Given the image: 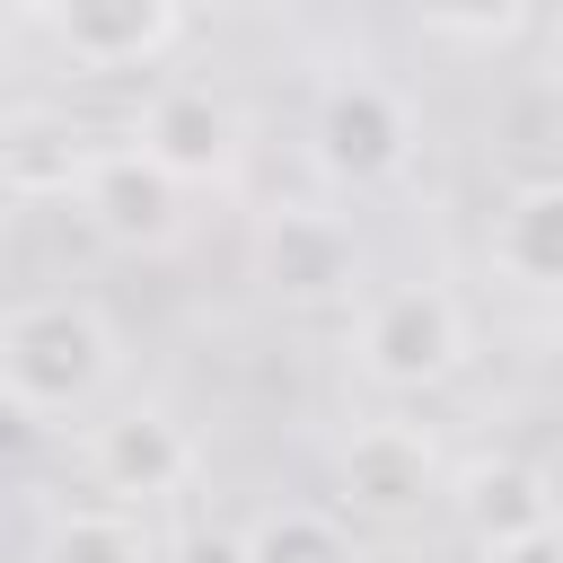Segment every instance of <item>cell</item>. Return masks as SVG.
Instances as JSON below:
<instances>
[{"mask_svg": "<svg viewBox=\"0 0 563 563\" xmlns=\"http://www.w3.org/2000/svg\"><path fill=\"white\" fill-rule=\"evenodd\" d=\"M449 501H457V519H466L475 545L554 528V484H545V466H528V457H475L466 475H449Z\"/></svg>", "mask_w": 563, "mask_h": 563, "instance_id": "cell-11", "label": "cell"}, {"mask_svg": "<svg viewBox=\"0 0 563 563\" xmlns=\"http://www.w3.org/2000/svg\"><path fill=\"white\" fill-rule=\"evenodd\" d=\"M88 475L114 501H167V493L194 484V440L167 405H123L88 431Z\"/></svg>", "mask_w": 563, "mask_h": 563, "instance_id": "cell-8", "label": "cell"}, {"mask_svg": "<svg viewBox=\"0 0 563 563\" xmlns=\"http://www.w3.org/2000/svg\"><path fill=\"white\" fill-rule=\"evenodd\" d=\"M18 440H26V413H18V405H0V449H18Z\"/></svg>", "mask_w": 563, "mask_h": 563, "instance_id": "cell-18", "label": "cell"}, {"mask_svg": "<svg viewBox=\"0 0 563 563\" xmlns=\"http://www.w3.org/2000/svg\"><path fill=\"white\" fill-rule=\"evenodd\" d=\"M413 9H422V26L449 35V44H510V35L528 26V0H413Z\"/></svg>", "mask_w": 563, "mask_h": 563, "instance_id": "cell-15", "label": "cell"}, {"mask_svg": "<svg viewBox=\"0 0 563 563\" xmlns=\"http://www.w3.org/2000/svg\"><path fill=\"white\" fill-rule=\"evenodd\" d=\"M185 563H238V537H194Z\"/></svg>", "mask_w": 563, "mask_h": 563, "instance_id": "cell-17", "label": "cell"}, {"mask_svg": "<svg viewBox=\"0 0 563 563\" xmlns=\"http://www.w3.org/2000/svg\"><path fill=\"white\" fill-rule=\"evenodd\" d=\"M255 282L290 308H334L361 290V229L325 202H282L255 229Z\"/></svg>", "mask_w": 563, "mask_h": 563, "instance_id": "cell-4", "label": "cell"}, {"mask_svg": "<svg viewBox=\"0 0 563 563\" xmlns=\"http://www.w3.org/2000/svg\"><path fill=\"white\" fill-rule=\"evenodd\" d=\"M334 493L378 519V528H405L422 519L431 501H449V466H440V440L422 422H361L343 449H334Z\"/></svg>", "mask_w": 563, "mask_h": 563, "instance_id": "cell-5", "label": "cell"}, {"mask_svg": "<svg viewBox=\"0 0 563 563\" xmlns=\"http://www.w3.org/2000/svg\"><path fill=\"white\" fill-rule=\"evenodd\" d=\"M484 563H563V537L554 528H528V537H501V545H475Z\"/></svg>", "mask_w": 563, "mask_h": 563, "instance_id": "cell-16", "label": "cell"}, {"mask_svg": "<svg viewBox=\"0 0 563 563\" xmlns=\"http://www.w3.org/2000/svg\"><path fill=\"white\" fill-rule=\"evenodd\" d=\"M70 202H79V220H88L106 246H123V255H167V246L185 238V185L158 176L132 141H114V150L97 141Z\"/></svg>", "mask_w": 563, "mask_h": 563, "instance_id": "cell-7", "label": "cell"}, {"mask_svg": "<svg viewBox=\"0 0 563 563\" xmlns=\"http://www.w3.org/2000/svg\"><path fill=\"white\" fill-rule=\"evenodd\" d=\"M484 255H493L501 282L554 290V282H563V185H554V176H519V185L493 202V220H484Z\"/></svg>", "mask_w": 563, "mask_h": 563, "instance_id": "cell-10", "label": "cell"}, {"mask_svg": "<svg viewBox=\"0 0 563 563\" xmlns=\"http://www.w3.org/2000/svg\"><path fill=\"white\" fill-rule=\"evenodd\" d=\"M44 563H150V537L123 510H70V519H53Z\"/></svg>", "mask_w": 563, "mask_h": 563, "instance_id": "cell-14", "label": "cell"}, {"mask_svg": "<svg viewBox=\"0 0 563 563\" xmlns=\"http://www.w3.org/2000/svg\"><path fill=\"white\" fill-rule=\"evenodd\" d=\"M238 563H369V545L317 501H273L238 528Z\"/></svg>", "mask_w": 563, "mask_h": 563, "instance_id": "cell-13", "label": "cell"}, {"mask_svg": "<svg viewBox=\"0 0 563 563\" xmlns=\"http://www.w3.org/2000/svg\"><path fill=\"white\" fill-rule=\"evenodd\" d=\"M35 9L79 70H141L185 26V0H35Z\"/></svg>", "mask_w": 563, "mask_h": 563, "instance_id": "cell-9", "label": "cell"}, {"mask_svg": "<svg viewBox=\"0 0 563 563\" xmlns=\"http://www.w3.org/2000/svg\"><path fill=\"white\" fill-rule=\"evenodd\" d=\"M88 132L70 114H9L0 123V194L9 202H70L88 167Z\"/></svg>", "mask_w": 563, "mask_h": 563, "instance_id": "cell-12", "label": "cell"}, {"mask_svg": "<svg viewBox=\"0 0 563 563\" xmlns=\"http://www.w3.org/2000/svg\"><path fill=\"white\" fill-rule=\"evenodd\" d=\"M352 361L387 396L449 387L466 369V308H457V290H440V282H387V290H369L361 325H352Z\"/></svg>", "mask_w": 563, "mask_h": 563, "instance_id": "cell-2", "label": "cell"}, {"mask_svg": "<svg viewBox=\"0 0 563 563\" xmlns=\"http://www.w3.org/2000/svg\"><path fill=\"white\" fill-rule=\"evenodd\" d=\"M123 369V334L97 299L44 290L0 308V405H18L26 422H62L88 413Z\"/></svg>", "mask_w": 563, "mask_h": 563, "instance_id": "cell-1", "label": "cell"}, {"mask_svg": "<svg viewBox=\"0 0 563 563\" xmlns=\"http://www.w3.org/2000/svg\"><path fill=\"white\" fill-rule=\"evenodd\" d=\"M308 158H317L334 185H352V194L396 185V176L413 167V106H405L387 79L343 70V79H325V88H317V114H308Z\"/></svg>", "mask_w": 563, "mask_h": 563, "instance_id": "cell-3", "label": "cell"}, {"mask_svg": "<svg viewBox=\"0 0 563 563\" xmlns=\"http://www.w3.org/2000/svg\"><path fill=\"white\" fill-rule=\"evenodd\" d=\"M132 150H141L158 176H176V185H229L246 132H238V106H229L211 79H167V88L141 97Z\"/></svg>", "mask_w": 563, "mask_h": 563, "instance_id": "cell-6", "label": "cell"}]
</instances>
